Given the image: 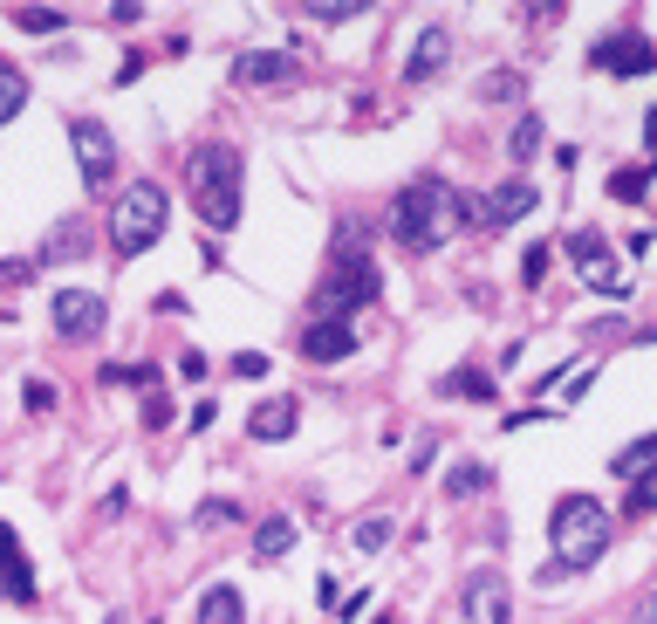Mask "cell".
Segmentation results:
<instances>
[{
  "instance_id": "obj_1",
  "label": "cell",
  "mask_w": 657,
  "mask_h": 624,
  "mask_svg": "<svg viewBox=\"0 0 657 624\" xmlns=\"http://www.w3.org/2000/svg\"><path fill=\"white\" fill-rule=\"evenodd\" d=\"M473 220V200L452 179H438V172H425V179H411V185H397V200H391V213H384V227H391V241L404 248V254H432L438 241H452Z\"/></svg>"
},
{
  "instance_id": "obj_2",
  "label": "cell",
  "mask_w": 657,
  "mask_h": 624,
  "mask_svg": "<svg viewBox=\"0 0 657 624\" xmlns=\"http://www.w3.org/2000/svg\"><path fill=\"white\" fill-rule=\"evenodd\" d=\"M609 550V509L596 494H562L555 501V515H548V563L534 570V583H562V576H583L596 570Z\"/></svg>"
},
{
  "instance_id": "obj_3",
  "label": "cell",
  "mask_w": 657,
  "mask_h": 624,
  "mask_svg": "<svg viewBox=\"0 0 657 624\" xmlns=\"http://www.w3.org/2000/svg\"><path fill=\"white\" fill-rule=\"evenodd\" d=\"M185 185H192V207L205 227H220V233L240 227V185H246L240 144H199L185 159Z\"/></svg>"
},
{
  "instance_id": "obj_4",
  "label": "cell",
  "mask_w": 657,
  "mask_h": 624,
  "mask_svg": "<svg viewBox=\"0 0 657 624\" xmlns=\"http://www.w3.org/2000/svg\"><path fill=\"white\" fill-rule=\"evenodd\" d=\"M343 241L350 248L328 254V275H322V295H315V316L322 323H343V316H356V309L384 302V268L356 248V227H343Z\"/></svg>"
},
{
  "instance_id": "obj_5",
  "label": "cell",
  "mask_w": 657,
  "mask_h": 624,
  "mask_svg": "<svg viewBox=\"0 0 657 624\" xmlns=\"http://www.w3.org/2000/svg\"><path fill=\"white\" fill-rule=\"evenodd\" d=\"M164 220H172V200H164L158 179H131L110 207V254L117 261H138L144 248L164 241Z\"/></svg>"
},
{
  "instance_id": "obj_6",
  "label": "cell",
  "mask_w": 657,
  "mask_h": 624,
  "mask_svg": "<svg viewBox=\"0 0 657 624\" xmlns=\"http://www.w3.org/2000/svg\"><path fill=\"white\" fill-rule=\"evenodd\" d=\"M69 144H75V172L90 192H110V172H117V138L103 117H69Z\"/></svg>"
},
{
  "instance_id": "obj_7",
  "label": "cell",
  "mask_w": 657,
  "mask_h": 624,
  "mask_svg": "<svg viewBox=\"0 0 657 624\" xmlns=\"http://www.w3.org/2000/svg\"><path fill=\"white\" fill-rule=\"evenodd\" d=\"M49 323H55V336H62V343H97V336H103V323H110V302H103V295H90V289H55Z\"/></svg>"
},
{
  "instance_id": "obj_8",
  "label": "cell",
  "mask_w": 657,
  "mask_h": 624,
  "mask_svg": "<svg viewBox=\"0 0 657 624\" xmlns=\"http://www.w3.org/2000/svg\"><path fill=\"white\" fill-rule=\"evenodd\" d=\"M459 611H466V624H514L507 576H501V570H466V583H459Z\"/></svg>"
},
{
  "instance_id": "obj_9",
  "label": "cell",
  "mask_w": 657,
  "mask_h": 624,
  "mask_svg": "<svg viewBox=\"0 0 657 624\" xmlns=\"http://www.w3.org/2000/svg\"><path fill=\"white\" fill-rule=\"evenodd\" d=\"M0 597L21 604V611L41 604V583H34V563H28V550H21V529H14V522H0Z\"/></svg>"
},
{
  "instance_id": "obj_10",
  "label": "cell",
  "mask_w": 657,
  "mask_h": 624,
  "mask_svg": "<svg viewBox=\"0 0 657 624\" xmlns=\"http://www.w3.org/2000/svg\"><path fill=\"white\" fill-rule=\"evenodd\" d=\"M233 83L240 90H287V83H302V62L287 49H246V56H233Z\"/></svg>"
},
{
  "instance_id": "obj_11",
  "label": "cell",
  "mask_w": 657,
  "mask_h": 624,
  "mask_svg": "<svg viewBox=\"0 0 657 624\" xmlns=\"http://www.w3.org/2000/svg\"><path fill=\"white\" fill-rule=\"evenodd\" d=\"M589 69H603V76H650L657 69V42H644V34H603V42L589 49Z\"/></svg>"
},
{
  "instance_id": "obj_12",
  "label": "cell",
  "mask_w": 657,
  "mask_h": 624,
  "mask_svg": "<svg viewBox=\"0 0 657 624\" xmlns=\"http://www.w3.org/2000/svg\"><path fill=\"white\" fill-rule=\"evenodd\" d=\"M534 207H542V192H534L527 179H507V185H493L486 200H473V220L501 233V227H520V220H527Z\"/></svg>"
},
{
  "instance_id": "obj_13",
  "label": "cell",
  "mask_w": 657,
  "mask_h": 624,
  "mask_svg": "<svg viewBox=\"0 0 657 624\" xmlns=\"http://www.w3.org/2000/svg\"><path fill=\"white\" fill-rule=\"evenodd\" d=\"M568 254H575V268H583V282H589V289H609V295H624V275L609 268V241H603L596 227L568 233Z\"/></svg>"
},
{
  "instance_id": "obj_14",
  "label": "cell",
  "mask_w": 657,
  "mask_h": 624,
  "mask_svg": "<svg viewBox=\"0 0 657 624\" xmlns=\"http://www.w3.org/2000/svg\"><path fill=\"white\" fill-rule=\"evenodd\" d=\"M302 358H309V364H343V358H356V330L315 316V323L302 330Z\"/></svg>"
},
{
  "instance_id": "obj_15",
  "label": "cell",
  "mask_w": 657,
  "mask_h": 624,
  "mask_svg": "<svg viewBox=\"0 0 657 624\" xmlns=\"http://www.w3.org/2000/svg\"><path fill=\"white\" fill-rule=\"evenodd\" d=\"M445 62H452V34L445 28H425L418 49H411V62H404V83H432Z\"/></svg>"
},
{
  "instance_id": "obj_16",
  "label": "cell",
  "mask_w": 657,
  "mask_h": 624,
  "mask_svg": "<svg viewBox=\"0 0 657 624\" xmlns=\"http://www.w3.org/2000/svg\"><path fill=\"white\" fill-rule=\"evenodd\" d=\"M295 419H302L295 399H267V405L254 412V425H246V433H254L261 446H281V440H295Z\"/></svg>"
},
{
  "instance_id": "obj_17",
  "label": "cell",
  "mask_w": 657,
  "mask_h": 624,
  "mask_svg": "<svg viewBox=\"0 0 657 624\" xmlns=\"http://www.w3.org/2000/svg\"><path fill=\"white\" fill-rule=\"evenodd\" d=\"M295 542H302L295 522H287V515H267V522L254 529V556H261V563H281L287 550H295Z\"/></svg>"
},
{
  "instance_id": "obj_18",
  "label": "cell",
  "mask_w": 657,
  "mask_h": 624,
  "mask_svg": "<svg viewBox=\"0 0 657 624\" xmlns=\"http://www.w3.org/2000/svg\"><path fill=\"white\" fill-rule=\"evenodd\" d=\"M199 624H246V604L233 583H213V591L199 597Z\"/></svg>"
},
{
  "instance_id": "obj_19",
  "label": "cell",
  "mask_w": 657,
  "mask_h": 624,
  "mask_svg": "<svg viewBox=\"0 0 657 624\" xmlns=\"http://www.w3.org/2000/svg\"><path fill=\"white\" fill-rule=\"evenodd\" d=\"M438 392H445V399H479V405H493V399H501V384H493L486 371H445Z\"/></svg>"
},
{
  "instance_id": "obj_20",
  "label": "cell",
  "mask_w": 657,
  "mask_h": 624,
  "mask_svg": "<svg viewBox=\"0 0 657 624\" xmlns=\"http://www.w3.org/2000/svg\"><path fill=\"white\" fill-rule=\"evenodd\" d=\"M82 248H90V227L62 220V227H49V241H41V261H75Z\"/></svg>"
},
{
  "instance_id": "obj_21",
  "label": "cell",
  "mask_w": 657,
  "mask_h": 624,
  "mask_svg": "<svg viewBox=\"0 0 657 624\" xmlns=\"http://www.w3.org/2000/svg\"><path fill=\"white\" fill-rule=\"evenodd\" d=\"M486 487H493V474H486L479 460H459V466H452V481H445L452 501H473V494H486Z\"/></svg>"
},
{
  "instance_id": "obj_22",
  "label": "cell",
  "mask_w": 657,
  "mask_h": 624,
  "mask_svg": "<svg viewBox=\"0 0 657 624\" xmlns=\"http://www.w3.org/2000/svg\"><path fill=\"white\" fill-rule=\"evenodd\" d=\"M644 466H657V433H644L637 446L616 453V460H609V474H616V481H630V474H644Z\"/></svg>"
},
{
  "instance_id": "obj_23",
  "label": "cell",
  "mask_w": 657,
  "mask_h": 624,
  "mask_svg": "<svg viewBox=\"0 0 657 624\" xmlns=\"http://www.w3.org/2000/svg\"><path fill=\"white\" fill-rule=\"evenodd\" d=\"M21 103H28V76H21L14 62H0V124L21 117Z\"/></svg>"
},
{
  "instance_id": "obj_24",
  "label": "cell",
  "mask_w": 657,
  "mask_h": 624,
  "mask_svg": "<svg viewBox=\"0 0 657 624\" xmlns=\"http://www.w3.org/2000/svg\"><path fill=\"white\" fill-rule=\"evenodd\" d=\"M391 535H397V529H391V515H363V522L350 529V542H356V550H363V556H377V550H384V542H391Z\"/></svg>"
},
{
  "instance_id": "obj_25",
  "label": "cell",
  "mask_w": 657,
  "mask_h": 624,
  "mask_svg": "<svg viewBox=\"0 0 657 624\" xmlns=\"http://www.w3.org/2000/svg\"><path fill=\"white\" fill-rule=\"evenodd\" d=\"M534 151H542V117H520L514 138H507V159H514V165H527Z\"/></svg>"
},
{
  "instance_id": "obj_26",
  "label": "cell",
  "mask_w": 657,
  "mask_h": 624,
  "mask_svg": "<svg viewBox=\"0 0 657 624\" xmlns=\"http://www.w3.org/2000/svg\"><path fill=\"white\" fill-rule=\"evenodd\" d=\"M158 364H103V384H138V392H158Z\"/></svg>"
},
{
  "instance_id": "obj_27",
  "label": "cell",
  "mask_w": 657,
  "mask_h": 624,
  "mask_svg": "<svg viewBox=\"0 0 657 624\" xmlns=\"http://www.w3.org/2000/svg\"><path fill=\"white\" fill-rule=\"evenodd\" d=\"M520 90H527V83H520V69H493L486 83H479L486 103H520Z\"/></svg>"
},
{
  "instance_id": "obj_28",
  "label": "cell",
  "mask_w": 657,
  "mask_h": 624,
  "mask_svg": "<svg viewBox=\"0 0 657 624\" xmlns=\"http://www.w3.org/2000/svg\"><path fill=\"white\" fill-rule=\"evenodd\" d=\"M62 21H69L62 8H14V28H21V34H55Z\"/></svg>"
},
{
  "instance_id": "obj_29",
  "label": "cell",
  "mask_w": 657,
  "mask_h": 624,
  "mask_svg": "<svg viewBox=\"0 0 657 624\" xmlns=\"http://www.w3.org/2000/svg\"><path fill=\"white\" fill-rule=\"evenodd\" d=\"M650 509H657V466L630 474V515H650Z\"/></svg>"
},
{
  "instance_id": "obj_30",
  "label": "cell",
  "mask_w": 657,
  "mask_h": 624,
  "mask_svg": "<svg viewBox=\"0 0 657 624\" xmlns=\"http://www.w3.org/2000/svg\"><path fill=\"white\" fill-rule=\"evenodd\" d=\"M548 261H555V254H548V241H534V248L520 254V282H527V289H542V275H548Z\"/></svg>"
},
{
  "instance_id": "obj_31",
  "label": "cell",
  "mask_w": 657,
  "mask_h": 624,
  "mask_svg": "<svg viewBox=\"0 0 657 624\" xmlns=\"http://www.w3.org/2000/svg\"><path fill=\"white\" fill-rule=\"evenodd\" d=\"M650 172H657V165H644V172H616V179H609V192H616V200H644Z\"/></svg>"
},
{
  "instance_id": "obj_32",
  "label": "cell",
  "mask_w": 657,
  "mask_h": 624,
  "mask_svg": "<svg viewBox=\"0 0 657 624\" xmlns=\"http://www.w3.org/2000/svg\"><path fill=\"white\" fill-rule=\"evenodd\" d=\"M226 371H233V378H246V384H261V378H267V371H274V364H267V358H261V350H240V358H233V364H226Z\"/></svg>"
},
{
  "instance_id": "obj_33",
  "label": "cell",
  "mask_w": 657,
  "mask_h": 624,
  "mask_svg": "<svg viewBox=\"0 0 657 624\" xmlns=\"http://www.w3.org/2000/svg\"><path fill=\"white\" fill-rule=\"evenodd\" d=\"M144 425H151V433L172 425V399H164V392H144Z\"/></svg>"
},
{
  "instance_id": "obj_34",
  "label": "cell",
  "mask_w": 657,
  "mask_h": 624,
  "mask_svg": "<svg viewBox=\"0 0 657 624\" xmlns=\"http://www.w3.org/2000/svg\"><path fill=\"white\" fill-rule=\"evenodd\" d=\"M199 529H213V522H240V509L233 501H199V515H192Z\"/></svg>"
},
{
  "instance_id": "obj_35",
  "label": "cell",
  "mask_w": 657,
  "mask_h": 624,
  "mask_svg": "<svg viewBox=\"0 0 657 624\" xmlns=\"http://www.w3.org/2000/svg\"><path fill=\"white\" fill-rule=\"evenodd\" d=\"M21 405H28V412H49V405H55V384H41V378H28V392H21Z\"/></svg>"
},
{
  "instance_id": "obj_36",
  "label": "cell",
  "mask_w": 657,
  "mask_h": 624,
  "mask_svg": "<svg viewBox=\"0 0 657 624\" xmlns=\"http://www.w3.org/2000/svg\"><path fill=\"white\" fill-rule=\"evenodd\" d=\"M34 282V261H0V289H21Z\"/></svg>"
},
{
  "instance_id": "obj_37",
  "label": "cell",
  "mask_w": 657,
  "mask_h": 624,
  "mask_svg": "<svg viewBox=\"0 0 657 624\" xmlns=\"http://www.w3.org/2000/svg\"><path fill=\"white\" fill-rule=\"evenodd\" d=\"M315 597H322V611H328V604H343V583H336V576H328V570H322V583H315Z\"/></svg>"
},
{
  "instance_id": "obj_38",
  "label": "cell",
  "mask_w": 657,
  "mask_h": 624,
  "mask_svg": "<svg viewBox=\"0 0 657 624\" xmlns=\"http://www.w3.org/2000/svg\"><path fill=\"white\" fill-rule=\"evenodd\" d=\"M179 378H192V384H205V358H199V350H185V358H179Z\"/></svg>"
},
{
  "instance_id": "obj_39",
  "label": "cell",
  "mask_w": 657,
  "mask_h": 624,
  "mask_svg": "<svg viewBox=\"0 0 657 624\" xmlns=\"http://www.w3.org/2000/svg\"><path fill=\"white\" fill-rule=\"evenodd\" d=\"M336 611H343V617H363V611H370V591H343V604H336Z\"/></svg>"
},
{
  "instance_id": "obj_40",
  "label": "cell",
  "mask_w": 657,
  "mask_h": 624,
  "mask_svg": "<svg viewBox=\"0 0 657 624\" xmlns=\"http://www.w3.org/2000/svg\"><path fill=\"white\" fill-rule=\"evenodd\" d=\"M644 144H650V165H657V110L644 117Z\"/></svg>"
},
{
  "instance_id": "obj_41",
  "label": "cell",
  "mask_w": 657,
  "mask_h": 624,
  "mask_svg": "<svg viewBox=\"0 0 657 624\" xmlns=\"http://www.w3.org/2000/svg\"><path fill=\"white\" fill-rule=\"evenodd\" d=\"M637 624H657V597H650V604H644V617H637Z\"/></svg>"
},
{
  "instance_id": "obj_42",
  "label": "cell",
  "mask_w": 657,
  "mask_h": 624,
  "mask_svg": "<svg viewBox=\"0 0 657 624\" xmlns=\"http://www.w3.org/2000/svg\"><path fill=\"white\" fill-rule=\"evenodd\" d=\"M370 624H397V617H391V611H384V617H370Z\"/></svg>"
},
{
  "instance_id": "obj_43",
  "label": "cell",
  "mask_w": 657,
  "mask_h": 624,
  "mask_svg": "<svg viewBox=\"0 0 657 624\" xmlns=\"http://www.w3.org/2000/svg\"><path fill=\"white\" fill-rule=\"evenodd\" d=\"M103 624H123V617H117V611H110V617H103Z\"/></svg>"
}]
</instances>
